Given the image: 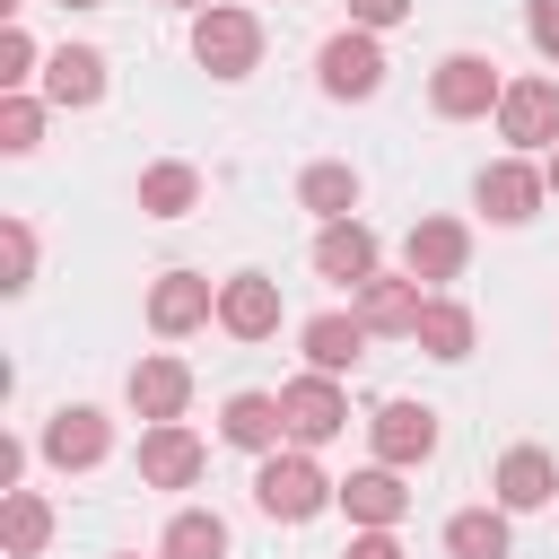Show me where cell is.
<instances>
[{"label":"cell","mask_w":559,"mask_h":559,"mask_svg":"<svg viewBox=\"0 0 559 559\" xmlns=\"http://www.w3.org/2000/svg\"><path fill=\"white\" fill-rule=\"evenodd\" d=\"M332 498H341V480L314 463V445H280V454L253 463V507H262L271 524H314Z\"/></svg>","instance_id":"cell-1"},{"label":"cell","mask_w":559,"mask_h":559,"mask_svg":"<svg viewBox=\"0 0 559 559\" xmlns=\"http://www.w3.org/2000/svg\"><path fill=\"white\" fill-rule=\"evenodd\" d=\"M192 61L210 79H253L262 70V17L253 9H192Z\"/></svg>","instance_id":"cell-2"},{"label":"cell","mask_w":559,"mask_h":559,"mask_svg":"<svg viewBox=\"0 0 559 559\" xmlns=\"http://www.w3.org/2000/svg\"><path fill=\"white\" fill-rule=\"evenodd\" d=\"M498 96H507V79H498L489 52H445V61L428 70V114H437V122H489Z\"/></svg>","instance_id":"cell-3"},{"label":"cell","mask_w":559,"mask_h":559,"mask_svg":"<svg viewBox=\"0 0 559 559\" xmlns=\"http://www.w3.org/2000/svg\"><path fill=\"white\" fill-rule=\"evenodd\" d=\"M314 79H323V96H332V105H367V96L384 87V35L341 26V35L314 52Z\"/></svg>","instance_id":"cell-4"},{"label":"cell","mask_w":559,"mask_h":559,"mask_svg":"<svg viewBox=\"0 0 559 559\" xmlns=\"http://www.w3.org/2000/svg\"><path fill=\"white\" fill-rule=\"evenodd\" d=\"M35 454H44L52 472H96V463L114 454V419H105L96 402H61V411L35 428Z\"/></svg>","instance_id":"cell-5"},{"label":"cell","mask_w":559,"mask_h":559,"mask_svg":"<svg viewBox=\"0 0 559 559\" xmlns=\"http://www.w3.org/2000/svg\"><path fill=\"white\" fill-rule=\"evenodd\" d=\"M498 140L515 157H550L559 148V79H507L498 96Z\"/></svg>","instance_id":"cell-6"},{"label":"cell","mask_w":559,"mask_h":559,"mask_svg":"<svg viewBox=\"0 0 559 559\" xmlns=\"http://www.w3.org/2000/svg\"><path fill=\"white\" fill-rule=\"evenodd\" d=\"M280 411H288V445H332V437L349 428V393H341V376H323V367L288 376V384H280Z\"/></svg>","instance_id":"cell-7"},{"label":"cell","mask_w":559,"mask_h":559,"mask_svg":"<svg viewBox=\"0 0 559 559\" xmlns=\"http://www.w3.org/2000/svg\"><path fill=\"white\" fill-rule=\"evenodd\" d=\"M472 201L489 210V227H524V218L550 201V175H542L533 157H515V148H507V157H489V166H480Z\"/></svg>","instance_id":"cell-8"},{"label":"cell","mask_w":559,"mask_h":559,"mask_svg":"<svg viewBox=\"0 0 559 559\" xmlns=\"http://www.w3.org/2000/svg\"><path fill=\"white\" fill-rule=\"evenodd\" d=\"M314 271H323V280H341V288L358 297V288L384 271L376 227H367V218H323V227H314Z\"/></svg>","instance_id":"cell-9"},{"label":"cell","mask_w":559,"mask_h":559,"mask_svg":"<svg viewBox=\"0 0 559 559\" xmlns=\"http://www.w3.org/2000/svg\"><path fill=\"white\" fill-rule=\"evenodd\" d=\"M367 445H376V463H393V472H419V463L437 454V411H428V402H376V419H367Z\"/></svg>","instance_id":"cell-10"},{"label":"cell","mask_w":559,"mask_h":559,"mask_svg":"<svg viewBox=\"0 0 559 559\" xmlns=\"http://www.w3.org/2000/svg\"><path fill=\"white\" fill-rule=\"evenodd\" d=\"M201 472H210V445H201L183 419H148V428H140V480H148V489H192Z\"/></svg>","instance_id":"cell-11"},{"label":"cell","mask_w":559,"mask_h":559,"mask_svg":"<svg viewBox=\"0 0 559 559\" xmlns=\"http://www.w3.org/2000/svg\"><path fill=\"white\" fill-rule=\"evenodd\" d=\"M463 262H472V227L463 218H411V236H402V271L411 280L445 288V280H463Z\"/></svg>","instance_id":"cell-12"},{"label":"cell","mask_w":559,"mask_h":559,"mask_svg":"<svg viewBox=\"0 0 559 559\" xmlns=\"http://www.w3.org/2000/svg\"><path fill=\"white\" fill-rule=\"evenodd\" d=\"M201 323H218V288H210L201 271H166V280L148 288V332H157V341H183V332H201Z\"/></svg>","instance_id":"cell-13"},{"label":"cell","mask_w":559,"mask_h":559,"mask_svg":"<svg viewBox=\"0 0 559 559\" xmlns=\"http://www.w3.org/2000/svg\"><path fill=\"white\" fill-rule=\"evenodd\" d=\"M218 332L271 341V332H280V280H271V271H227V280H218Z\"/></svg>","instance_id":"cell-14"},{"label":"cell","mask_w":559,"mask_h":559,"mask_svg":"<svg viewBox=\"0 0 559 559\" xmlns=\"http://www.w3.org/2000/svg\"><path fill=\"white\" fill-rule=\"evenodd\" d=\"M122 402H131L140 419H183V411H192V367L166 358V349H148V358L122 376Z\"/></svg>","instance_id":"cell-15"},{"label":"cell","mask_w":559,"mask_h":559,"mask_svg":"<svg viewBox=\"0 0 559 559\" xmlns=\"http://www.w3.org/2000/svg\"><path fill=\"white\" fill-rule=\"evenodd\" d=\"M218 437L236 445V454H280L288 445V411H280V393H227L218 402Z\"/></svg>","instance_id":"cell-16"},{"label":"cell","mask_w":559,"mask_h":559,"mask_svg":"<svg viewBox=\"0 0 559 559\" xmlns=\"http://www.w3.org/2000/svg\"><path fill=\"white\" fill-rule=\"evenodd\" d=\"M367 341H376V332H367L358 306H349V314H306V323H297V349H306V367H323V376H349V367L367 358Z\"/></svg>","instance_id":"cell-17"},{"label":"cell","mask_w":559,"mask_h":559,"mask_svg":"<svg viewBox=\"0 0 559 559\" xmlns=\"http://www.w3.org/2000/svg\"><path fill=\"white\" fill-rule=\"evenodd\" d=\"M489 489H498V507H507V515H533V507H550V498H559V463H550L542 445H507V454H498V472H489Z\"/></svg>","instance_id":"cell-18"},{"label":"cell","mask_w":559,"mask_h":559,"mask_svg":"<svg viewBox=\"0 0 559 559\" xmlns=\"http://www.w3.org/2000/svg\"><path fill=\"white\" fill-rule=\"evenodd\" d=\"M419 306H428V280H411V271H376L367 288H358V314H367V332H419Z\"/></svg>","instance_id":"cell-19"},{"label":"cell","mask_w":559,"mask_h":559,"mask_svg":"<svg viewBox=\"0 0 559 559\" xmlns=\"http://www.w3.org/2000/svg\"><path fill=\"white\" fill-rule=\"evenodd\" d=\"M349 524H402L411 515V489H402V472L393 463H367V472H349L341 480V498H332Z\"/></svg>","instance_id":"cell-20"},{"label":"cell","mask_w":559,"mask_h":559,"mask_svg":"<svg viewBox=\"0 0 559 559\" xmlns=\"http://www.w3.org/2000/svg\"><path fill=\"white\" fill-rule=\"evenodd\" d=\"M44 96L52 105H96L105 96V52L96 44H52L44 52Z\"/></svg>","instance_id":"cell-21"},{"label":"cell","mask_w":559,"mask_h":559,"mask_svg":"<svg viewBox=\"0 0 559 559\" xmlns=\"http://www.w3.org/2000/svg\"><path fill=\"white\" fill-rule=\"evenodd\" d=\"M131 201H140V218H183V210H201V166H183V157H157V166H140Z\"/></svg>","instance_id":"cell-22"},{"label":"cell","mask_w":559,"mask_h":559,"mask_svg":"<svg viewBox=\"0 0 559 559\" xmlns=\"http://www.w3.org/2000/svg\"><path fill=\"white\" fill-rule=\"evenodd\" d=\"M428 358H472V341H480V323H472V306L463 297H445V288H428V306H419V332H411Z\"/></svg>","instance_id":"cell-23"},{"label":"cell","mask_w":559,"mask_h":559,"mask_svg":"<svg viewBox=\"0 0 559 559\" xmlns=\"http://www.w3.org/2000/svg\"><path fill=\"white\" fill-rule=\"evenodd\" d=\"M0 550L9 559H44L52 550V498L44 489H0Z\"/></svg>","instance_id":"cell-24"},{"label":"cell","mask_w":559,"mask_h":559,"mask_svg":"<svg viewBox=\"0 0 559 559\" xmlns=\"http://www.w3.org/2000/svg\"><path fill=\"white\" fill-rule=\"evenodd\" d=\"M445 559H515V533H507V507H454L445 515Z\"/></svg>","instance_id":"cell-25"},{"label":"cell","mask_w":559,"mask_h":559,"mask_svg":"<svg viewBox=\"0 0 559 559\" xmlns=\"http://www.w3.org/2000/svg\"><path fill=\"white\" fill-rule=\"evenodd\" d=\"M157 559H227V515L218 507H175L157 533Z\"/></svg>","instance_id":"cell-26"},{"label":"cell","mask_w":559,"mask_h":559,"mask_svg":"<svg viewBox=\"0 0 559 559\" xmlns=\"http://www.w3.org/2000/svg\"><path fill=\"white\" fill-rule=\"evenodd\" d=\"M297 210H314V218H349V210H358V166H349V157H314V166L297 175Z\"/></svg>","instance_id":"cell-27"},{"label":"cell","mask_w":559,"mask_h":559,"mask_svg":"<svg viewBox=\"0 0 559 559\" xmlns=\"http://www.w3.org/2000/svg\"><path fill=\"white\" fill-rule=\"evenodd\" d=\"M44 105H52V96H26V87L0 96V157H26V148L44 140Z\"/></svg>","instance_id":"cell-28"},{"label":"cell","mask_w":559,"mask_h":559,"mask_svg":"<svg viewBox=\"0 0 559 559\" xmlns=\"http://www.w3.org/2000/svg\"><path fill=\"white\" fill-rule=\"evenodd\" d=\"M26 79H44V52H35V35H26V26H0V96H9V87H26Z\"/></svg>","instance_id":"cell-29"},{"label":"cell","mask_w":559,"mask_h":559,"mask_svg":"<svg viewBox=\"0 0 559 559\" xmlns=\"http://www.w3.org/2000/svg\"><path fill=\"white\" fill-rule=\"evenodd\" d=\"M0 245H9V280H0V288L26 297V288H35V227H26V218H0Z\"/></svg>","instance_id":"cell-30"},{"label":"cell","mask_w":559,"mask_h":559,"mask_svg":"<svg viewBox=\"0 0 559 559\" xmlns=\"http://www.w3.org/2000/svg\"><path fill=\"white\" fill-rule=\"evenodd\" d=\"M524 35H533L542 61H559V0H533V9H524Z\"/></svg>","instance_id":"cell-31"},{"label":"cell","mask_w":559,"mask_h":559,"mask_svg":"<svg viewBox=\"0 0 559 559\" xmlns=\"http://www.w3.org/2000/svg\"><path fill=\"white\" fill-rule=\"evenodd\" d=\"M402 17H411V0H349V26H367V35H384Z\"/></svg>","instance_id":"cell-32"},{"label":"cell","mask_w":559,"mask_h":559,"mask_svg":"<svg viewBox=\"0 0 559 559\" xmlns=\"http://www.w3.org/2000/svg\"><path fill=\"white\" fill-rule=\"evenodd\" d=\"M341 559H402V542H393V524H358Z\"/></svg>","instance_id":"cell-33"},{"label":"cell","mask_w":559,"mask_h":559,"mask_svg":"<svg viewBox=\"0 0 559 559\" xmlns=\"http://www.w3.org/2000/svg\"><path fill=\"white\" fill-rule=\"evenodd\" d=\"M26 480V437H0V489Z\"/></svg>","instance_id":"cell-34"},{"label":"cell","mask_w":559,"mask_h":559,"mask_svg":"<svg viewBox=\"0 0 559 559\" xmlns=\"http://www.w3.org/2000/svg\"><path fill=\"white\" fill-rule=\"evenodd\" d=\"M542 175H550V192H559V148H550V157H542Z\"/></svg>","instance_id":"cell-35"},{"label":"cell","mask_w":559,"mask_h":559,"mask_svg":"<svg viewBox=\"0 0 559 559\" xmlns=\"http://www.w3.org/2000/svg\"><path fill=\"white\" fill-rule=\"evenodd\" d=\"M61 9H105V0H61Z\"/></svg>","instance_id":"cell-36"},{"label":"cell","mask_w":559,"mask_h":559,"mask_svg":"<svg viewBox=\"0 0 559 559\" xmlns=\"http://www.w3.org/2000/svg\"><path fill=\"white\" fill-rule=\"evenodd\" d=\"M166 9H210V0H166Z\"/></svg>","instance_id":"cell-37"},{"label":"cell","mask_w":559,"mask_h":559,"mask_svg":"<svg viewBox=\"0 0 559 559\" xmlns=\"http://www.w3.org/2000/svg\"><path fill=\"white\" fill-rule=\"evenodd\" d=\"M114 559H140V550H114Z\"/></svg>","instance_id":"cell-38"}]
</instances>
